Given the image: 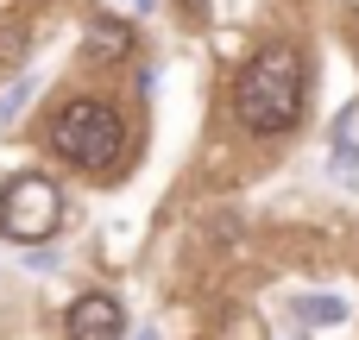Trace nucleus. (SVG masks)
<instances>
[{
  "label": "nucleus",
  "mask_w": 359,
  "mask_h": 340,
  "mask_svg": "<svg viewBox=\"0 0 359 340\" xmlns=\"http://www.w3.org/2000/svg\"><path fill=\"white\" fill-rule=\"evenodd\" d=\"M303 95H309V76H303V57L297 50H259L246 69H240V82H233V114H240V126L246 132H290L297 120H303Z\"/></svg>",
  "instance_id": "f257e3e1"
},
{
  "label": "nucleus",
  "mask_w": 359,
  "mask_h": 340,
  "mask_svg": "<svg viewBox=\"0 0 359 340\" xmlns=\"http://www.w3.org/2000/svg\"><path fill=\"white\" fill-rule=\"evenodd\" d=\"M50 145H57L69 164H82V170H107V164H120V151H126V126H120V114H114L107 101H69V107L50 120Z\"/></svg>",
  "instance_id": "f03ea898"
},
{
  "label": "nucleus",
  "mask_w": 359,
  "mask_h": 340,
  "mask_svg": "<svg viewBox=\"0 0 359 340\" xmlns=\"http://www.w3.org/2000/svg\"><path fill=\"white\" fill-rule=\"evenodd\" d=\"M57 221H63V196H57V183H50V177L25 170L19 183H6V189H0V240L38 246V240H50V233H57Z\"/></svg>",
  "instance_id": "7ed1b4c3"
},
{
  "label": "nucleus",
  "mask_w": 359,
  "mask_h": 340,
  "mask_svg": "<svg viewBox=\"0 0 359 340\" xmlns=\"http://www.w3.org/2000/svg\"><path fill=\"white\" fill-rule=\"evenodd\" d=\"M63 334H69V340H120V334H126V309H120L107 290H88V297L69 303Z\"/></svg>",
  "instance_id": "20e7f679"
},
{
  "label": "nucleus",
  "mask_w": 359,
  "mask_h": 340,
  "mask_svg": "<svg viewBox=\"0 0 359 340\" xmlns=\"http://www.w3.org/2000/svg\"><path fill=\"white\" fill-rule=\"evenodd\" d=\"M82 50H88V57H126V50H133V25H126V19H114V13H95V19H88Z\"/></svg>",
  "instance_id": "39448f33"
},
{
  "label": "nucleus",
  "mask_w": 359,
  "mask_h": 340,
  "mask_svg": "<svg viewBox=\"0 0 359 340\" xmlns=\"http://www.w3.org/2000/svg\"><path fill=\"white\" fill-rule=\"evenodd\" d=\"M297 315H303V322H316V328H334V322H347V303H341V297H303V303H297Z\"/></svg>",
  "instance_id": "423d86ee"
},
{
  "label": "nucleus",
  "mask_w": 359,
  "mask_h": 340,
  "mask_svg": "<svg viewBox=\"0 0 359 340\" xmlns=\"http://www.w3.org/2000/svg\"><path fill=\"white\" fill-rule=\"evenodd\" d=\"M32 88H38V82H32V76H25V82H19V88H6V95H0V120H13V114H19V107H25V101H32Z\"/></svg>",
  "instance_id": "0eeeda50"
},
{
  "label": "nucleus",
  "mask_w": 359,
  "mask_h": 340,
  "mask_svg": "<svg viewBox=\"0 0 359 340\" xmlns=\"http://www.w3.org/2000/svg\"><path fill=\"white\" fill-rule=\"evenodd\" d=\"M334 177H341V183H359V151H341V158H334Z\"/></svg>",
  "instance_id": "6e6552de"
},
{
  "label": "nucleus",
  "mask_w": 359,
  "mask_h": 340,
  "mask_svg": "<svg viewBox=\"0 0 359 340\" xmlns=\"http://www.w3.org/2000/svg\"><path fill=\"white\" fill-rule=\"evenodd\" d=\"M183 6H202V0H183Z\"/></svg>",
  "instance_id": "1a4fd4ad"
},
{
  "label": "nucleus",
  "mask_w": 359,
  "mask_h": 340,
  "mask_svg": "<svg viewBox=\"0 0 359 340\" xmlns=\"http://www.w3.org/2000/svg\"><path fill=\"white\" fill-rule=\"evenodd\" d=\"M145 340H151V334H145Z\"/></svg>",
  "instance_id": "9d476101"
}]
</instances>
